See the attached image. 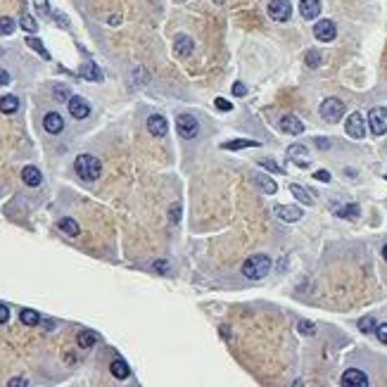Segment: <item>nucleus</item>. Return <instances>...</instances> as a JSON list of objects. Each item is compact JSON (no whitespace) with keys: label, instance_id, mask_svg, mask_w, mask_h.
Masks as SVG:
<instances>
[{"label":"nucleus","instance_id":"obj_27","mask_svg":"<svg viewBox=\"0 0 387 387\" xmlns=\"http://www.w3.org/2000/svg\"><path fill=\"white\" fill-rule=\"evenodd\" d=\"M240 147H259V143H256V140H245V138L224 143V150H240Z\"/></svg>","mask_w":387,"mask_h":387},{"label":"nucleus","instance_id":"obj_17","mask_svg":"<svg viewBox=\"0 0 387 387\" xmlns=\"http://www.w3.org/2000/svg\"><path fill=\"white\" fill-rule=\"evenodd\" d=\"M109 371H112V375H114L116 380H126L128 375H131L128 364H126V361H121V359H114V361L109 364Z\"/></svg>","mask_w":387,"mask_h":387},{"label":"nucleus","instance_id":"obj_34","mask_svg":"<svg viewBox=\"0 0 387 387\" xmlns=\"http://www.w3.org/2000/svg\"><path fill=\"white\" fill-rule=\"evenodd\" d=\"M297 333H302V335H316V325L311 323V321H299V323H297Z\"/></svg>","mask_w":387,"mask_h":387},{"label":"nucleus","instance_id":"obj_12","mask_svg":"<svg viewBox=\"0 0 387 387\" xmlns=\"http://www.w3.org/2000/svg\"><path fill=\"white\" fill-rule=\"evenodd\" d=\"M43 128H46L50 136H57V133L64 131V119L57 112H48L46 116H43Z\"/></svg>","mask_w":387,"mask_h":387},{"label":"nucleus","instance_id":"obj_24","mask_svg":"<svg viewBox=\"0 0 387 387\" xmlns=\"http://www.w3.org/2000/svg\"><path fill=\"white\" fill-rule=\"evenodd\" d=\"M57 226H60V231L67 233V235H71V238H76L78 233H81V228H78V224L74 221V219H62Z\"/></svg>","mask_w":387,"mask_h":387},{"label":"nucleus","instance_id":"obj_36","mask_svg":"<svg viewBox=\"0 0 387 387\" xmlns=\"http://www.w3.org/2000/svg\"><path fill=\"white\" fill-rule=\"evenodd\" d=\"M181 209H183V207H181L178 202H174V204L169 207V219H171V224H178V221H181Z\"/></svg>","mask_w":387,"mask_h":387},{"label":"nucleus","instance_id":"obj_30","mask_svg":"<svg viewBox=\"0 0 387 387\" xmlns=\"http://www.w3.org/2000/svg\"><path fill=\"white\" fill-rule=\"evenodd\" d=\"M361 209H359V204H345V209H337V217L342 219H359Z\"/></svg>","mask_w":387,"mask_h":387},{"label":"nucleus","instance_id":"obj_35","mask_svg":"<svg viewBox=\"0 0 387 387\" xmlns=\"http://www.w3.org/2000/svg\"><path fill=\"white\" fill-rule=\"evenodd\" d=\"M259 166H264V169H269V171H273V174H285V169H280L278 164L273 162V159H259Z\"/></svg>","mask_w":387,"mask_h":387},{"label":"nucleus","instance_id":"obj_2","mask_svg":"<svg viewBox=\"0 0 387 387\" xmlns=\"http://www.w3.org/2000/svg\"><path fill=\"white\" fill-rule=\"evenodd\" d=\"M271 271V259L266 254H254L242 264V276L249 280H259Z\"/></svg>","mask_w":387,"mask_h":387},{"label":"nucleus","instance_id":"obj_19","mask_svg":"<svg viewBox=\"0 0 387 387\" xmlns=\"http://www.w3.org/2000/svg\"><path fill=\"white\" fill-rule=\"evenodd\" d=\"M81 76L85 81H102V71L98 69V64L85 62V64H81Z\"/></svg>","mask_w":387,"mask_h":387},{"label":"nucleus","instance_id":"obj_4","mask_svg":"<svg viewBox=\"0 0 387 387\" xmlns=\"http://www.w3.org/2000/svg\"><path fill=\"white\" fill-rule=\"evenodd\" d=\"M176 128H178V136L186 140L197 138V133H200V124H197V119L193 114H178Z\"/></svg>","mask_w":387,"mask_h":387},{"label":"nucleus","instance_id":"obj_13","mask_svg":"<svg viewBox=\"0 0 387 387\" xmlns=\"http://www.w3.org/2000/svg\"><path fill=\"white\" fill-rule=\"evenodd\" d=\"M193 38L190 36H186V33H178L176 40H174V53L178 55V57H188V55H193Z\"/></svg>","mask_w":387,"mask_h":387},{"label":"nucleus","instance_id":"obj_39","mask_svg":"<svg viewBox=\"0 0 387 387\" xmlns=\"http://www.w3.org/2000/svg\"><path fill=\"white\" fill-rule=\"evenodd\" d=\"M214 105H217V109H221V112H233V105L228 100H224V98H217Z\"/></svg>","mask_w":387,"mask_h":387},{"label":"nucleus","instance_id":"obj_23","mask_svg":"<svg viewBox=\"0 0 387 387\" xmlns=\"http://www.w3.org/2000/svg\"><path fill=\"white\" fill-rule=\"evenodd\" d=\"M76 342H78V347L88 349V347H93L95 342H98V335H95L93 330H81V333L76 335Z\"/></svg>","mask_w":387,"mask_h":387},{"label":"nucleus","instance_id":"obj_15","mask_svg":"<svg viewBox=\"0 0 387 387\" xmlns=\"http://www.w3.org/2000/svg\"><path fill=\"white\" fill-rule=\"evenodd\" d=\"M299 15L304 19H316L321 15V0H299Z\"/></svg>","mask_w":387,"mask_h":387},{"label":"nucleus","instance_id":"obj_7","mask_svg":"<svg viewBox=\"0 0 387 387\" xmlns=\"http://www.w3.org/2000/svg\"><path fill=\"white\" fill-rule=\"evenodd\" d=\"M314 36H316L318 40H323V43L335 40V36H337L335 22H330V19H318V22L314 24Z\"/></svg>","mask_w":387,"mask_h":387},{"label":"nucleus","instance_id":"obj_28","mask_svg":"<svg viewBox=\"0 0 387 387\" xmlns=\"http://www.w3.org/2000/svg\"><path fill=\"white\" fill-rule=\"evenodd\" d=\"M304 62H307V67L316 69V67H321L323 57H321V53H318V50H307V55H304Z\"/></svg>","mask_w":387,"mask_h":387},{"label":"nucleus","instance_id":"obj_38","mask_svg":"<svg viewBox=\"0 0 387 387\" xmlns=\"http://www.w3.org/2000/svg\"><path fill=\"white\" fill-rule=\"evenodd\" d=\"M375 335H378V340L382 342V345H387V323L375 325Z\"/></svg>","mask_w":387,"mask_h":387},{"label":"nucleus","instance_id":"obj_20","mask_svg":"<svg viewBox=\"0 0 387 387\" xmlns=\"http://www.w3.org/2000/svg\"><path fill=\"white\" fill-rule=\"evenodd\" d=\"M290 193L297 197V202H302L304 207H309V204H314V197H311L309 193H307V188H302L299 183H292L290 186Z\"/></svg>","mask_w":387,"mask_h":387},{"label":"nucleus","instance_id":"obj_22","mask_svg":"<svg viewBox=\"0 0 387 387\" xmlns=\"http://www.w3.org/2000/svg\"><path fill=\"white\" fill-rule=\"evenodd\" d=\"M287 155H290V159H294V162L299 164V166H307V159H302V155L307 157V147L304 145H290L287 147Z\"/></svg>","mask_w":387,"mask_h":387},{"label":"nucleus","instance_id":"obj_3","mask_svg":"<svg viewBox=\"0 0 387 387\" xmlns=\"http://www.w3.org/2000/svg\"><path fill=\"white\" fill-rule=\"evenodd\" d=\"M321 116H323L328 124H337L342 116H345V102L340 100V98H325L323 102H321Z\"/></svg>","mask_w":387,"mask_h":387},{"label":"nucleus","instance_id":"obj_25","mask_svg":"<svg viewBox=\"0 0 387 387\" xmlns=\"http://www.w3.org/2000/svg\"><path fill=\"white\" fill-rule=\"evenodd\" d=\"M19 321H22L24 325H38L40 323V314L38 311H33V309H22Z\"/></svg>","mask_w":387,"mask_h":387},{"label":"nucleus","instance_id":"obj_37","mask_svg":"<svg viewBox=\"0 0 387 387\" xmlns=\"http://www.w3.org/2000/svg\"><path fill=\"white\" fill-rule=\"evenodd\" d=\"M33 5H36V10H38L40 17L50 15V5H48V0H33Z\"/></svg>","mask_w":387,"mask_h":387},{"label":"nucleus","instance_id":"obj_26","mask_svg":"<svg viewBox=\"0 0 387 387\" xmlns=\"http://www.w3.org/2000/svg\"><path fill=\"white\" fill-rule=\"evenodd\" d=\"M26 46L31 48V50H36V53H38L43 60H50V53H48L46 46H43V43H40L36 36H26Z\"/></svg>","mask_w":387,"mask_h":387},{"label":"nucleus","instance_id":"obj_47","mask_svg":"<svg viewBox=\"0 0 387 387\" xmlns=\"http://www.w3.org/2000/svg\"><path fill=\"white\" fill-rule=\"evenodd\" d=\"M316 145L321 147V150H328V147H330V140H325V138H316Z\"/></svg>","mask_w":387,"mask_h":387},{"label":"nucleus","instance_id":"obj_9","mask_svg":"<svg viewBox=\"0 0 387 387\" xmlns=\"http://www.w3.org/2000/svg\"><path fill=\"white\" fill-rule=\"evenodd\" d=\"M345 387H368V375L359 368H349V371L342 373V380H340Z\"/></svg>","mask_w":387,"mask_h":387},{"label":"nucleus","instance_id":"obj_11","mask_svg":"<svg viewBox=\"0 0 387 387\" xmlns=\"http://www.w3.org/2000/svg\"><path fill=\"white\" fill-rule=\"evenodd\" d=\"M69 112L74 119H85V116L91 114V105L81 95H74V98H69Z\"/></svg>","mask_w":387,"mask_h":387},{"label":"nucleus","instance_id":"obj_32","mask_svg":"<svg viewBox=\"0 0 387 387\" xmlns=\"http://www.w3.org/2000/svg\"><path fill=\"white\" fill-rule=\"evenodd\" d=\"M375 318H371V316H366V318H361V321H359V330H361V333H373V330H375Z\"/></svg>","mask_w":387,"mask_h":387},{"label":"nucleus","instance_id":"obj_6","mask_svg":"<svg viewBox=\"0 0 387 387\" xmlns=\"http://www.w3.org/2000/svg\"><path fill=\"white\" fill-rule=\"evenodd\" d=\"M368 126L375 136H385L387 133V109L385 107H373L368 112Z\"/></svg>","mask_w":387,"mask_h":387},{"label":"nucleus","instance_id":"obj_49","mask_svg":"<svg viewBox=\"0 0 387 387\" xmlns=\"http://www.w3.org/2000/svg\"><path fill=\"white\" fill-rule=\"evenodd\" d=\"M382 259H385V262H387V245H385V247H382Z\"/></svg>","mask_w":387,"mask_h":387},{"label":"nucleus","instance_id":"obj_45","mask_svg":"<svg viewBox=\"0 0 387 387\" xmlns=\"http://www.w3.org/2000/svg\"><path fill=\"white\" fill-rule=\"evenodd\" d=\"M155 271H159V273H166V271H169V264H166V262H162V259H159V262H155Z\"/></svg>","mask_w":387,"mask_h":387},{"label":"nucleus","instance_id":"obj_31","mask_svg":"<svg viewBox=\"0 0 387 387\" xmlns=\"http://www.w3.org/2000/svg\"><path fill=\"white\" fill-rule=\"evenodd\" d=\"M19 24H22V29L26 33H36V31H38V24H36V19H33V17H29V15L22 17V22H19Z\"/></svg>","mask_w":387,"mask_h":387},{"label":"nucleus","instance_id":"obj_5","mask_svg":"<svg viewBox=\"0 0 387 387\" xmlns=\"http://www.w3.org/2000/svg\"><path fill=\"white\" fill-rule=\"evenodd\" d=\"M269 17L273 22H287L292 17V3L290 0H271L269 3Z\"/></svg>","mask_w":387,"mask_h":387},{"label":"nucleus","instance_id":"obj_40","mask_svg":"<svg viewBox=\"0 0 387 387\" xmlns=\"http://www.w3.org/2000/svg\"><path fill=\"white\" fill-rule=\"evenodd\" d=\"M233 95H235V98H242V95H247V85L240 83V81H238V83H233Z\"/></svg>","mask_w":387,"mask_h":387},{"label":"nucleus","instance_id":"obj_44","mask_svg":"<svg viewBox=\"0 0 387 387\" xmlns=\"http://www.w3.org/2000/svg\"><path fill=\"white\" fill-rule=\"evenodd\" d=\"M314 178H316V181H323V183H328V181H330V174H328V171H316V174H314Z\"/></svg>","mask_w":387,"mask_h":387},{"label":"nucleus","instance_id":"obj_42","mask_svg":"<svg viewBox=\"0 0 387 387\" xmlns=\"http://www.w3.org/2000/svg\"><path fill=\"white\" fill-rule=\"evenodd\" d=\"M10 321V309L5 304H0V323H8Z\"/></svg>","mask_w":387,"mask_h":387},{"label":"nucleus","instance_id":"obj_50","mask_svg":"<svg viewBox=\"0 0 387 387\" xmlns=\"http://www.w3.org/2000/svg\"><path fill=\"white\" fill-rule=\"evenodd\" d=\"M385 181H387V176H385Z\"/></svg>","mask_w":387,"mask_h":387},{"label":"nucleus","instance_id":"obj_33","mask_svg":"<svg viewBox=\"0 0 387 387\" xmlns=\"http://www.w3.org/2000/svg\"><path fill=\"white\" fill-rule=\"evenodd\" d=\"M12 31H15V22H12V17H0V33L10 36Z\"/></svg>","mask_w":387,"mask_h":387},{"label":"nucleus","instance_id":"obj_8","mask_svg":"<svg viewBox=\"0 0 387 387\" xmlns=\"http://www.w3.org/2000/svg\"><path fill=\"white\" fill-rule=\"evenodd\" d=\"M345 128H347V133L352 136V138L361 140V138L366 136V121H364V116L359 114V112L349 114V116H347V124H345Z\"/></svg>","mask_w":387,"mask_h":387},{"label":"nucleus","instance_id":"obj_16","mask_svg":"<svg viewBox=\"0 0 387 387\" xmlns=\"http://www.w3.org/2000/svg\"><path fill=\"white\" fill-rule=\"evenodd\" d=\"M147 131L152 133V136H157V138H162L164 133H166V119L162 114H152L147 119Z\"/></svg>","mask_w":387,"mask_h":387},{"label":"nucleus","instance_id":"obj_48","mask_svg":"<svg viewBox=\"0 0 387 387\" xmlns=\"http://www.w3.org/2000/svg\"><path fill=\"white\" fill-rule=\"evenodd\" d=\"M55 22L60 24V26H67V19H62V15H60V12H57V15H55Z\"/></svg>","mask_w":387,"mask_h":387},{"label":"nucleus","instance_id":"obj_10","mask_svg":"<svg viewBox=\"0 0 387 387\" xmlns=\"http://www.w3.org/2000/svg\"><path fill=\"white\" fill-rule=\"evenodd\" d=\"M276 217L280 219V221H285V224H292V221H299V219L304 217V211L299 209V207H290V204H278L276 207Z\"/></svg>","mask_w":387,"mask_h":387},{"label":"nucleus","instance_id":"obj_21","mask_svg":"<svg viewBox=\"0 0 387 387\" xmlns=\"http://www.w3.org/2000/svg\"><path fill=\"white\" fill-rule=\"evenodd\" d=\"M17 109H19V100L15 95H3L0 98V112L3 114H15Z\"/></svg>","mask_w":387,"mask_h":387},{"label":"nucleus","instance_id":"obj_18","mask_svg":"<svg viewBox=\"0 0 387 387\" xmlns=\"http://www.w3.org/2000/svg\"><path fill=\"white\" fill-rule=\"evenodd\" d=\"M22 181L26 183V186H40V181H43V176H40V171L36 169V166H26V169H22Z\"/></svg>","mask_w":387,"mask_h":387},{"label":"nucleus","instance_id":"obj_1","mask_svg":"<svg viewBox=\"0 0 387 387\" xmlns=\"http://www.w3.org/2000/svg\"><path fill=\"white\" fill-rule=\"evenodd\" d=\"M74 169H76L78 178H83V181H98L102 176V162L93 155H78Z\"/></svg>","mask_w":387,"mask_h":387},{"label":"nucleus","instance_id":"obj_46","mask_svg":"<svg viewBox=\"0 0 387 387\" xmlns=\"http://www.w3.org/2000/svg\"><path fill=\"white\" fill-rule=\"evenodd\" d=\"M10 83V74L5 69H0V85H8Z\"/></svg>","mask_w":387,"mask_h":387},{"label":"nucleus","instance_id":"obj_29","mask_svg":"<svg viewBox=\"0 0 387 387\" xmlns=\"http://www.w3.org/2000/svg\"><path fill=\"white\" fill-rule=\"evenodd\" d=\"M256 183H259V188H262V190H264V193H266V195H273V193H276V190H278V186L273 183L271 178L262 176V174L256 176Z\"/></svg>","mask_w":387,"mask_h":387},{"label":"nucleus","instance_id":"obj_14","mask_svg":"<svg viewBox=\"0 0 387 387\" xmlns=\"http://www.w3.org/2000/svg\"><path fill=\"white\" fill-rule=\"evenodd\" d=\"M280 131L290 133V136H299V133H304V124L294 114H285L280 119Z\"/></svg>","mask_w":387,"mask_h":387},{"label":"nucleus","instance_id":"obj_41","mask_svg":"<svg viewBox=\"0 0 387 387\" xmlns=\"http://www.w3.org/2000/svg\"><path fill=\"white\" fill-rule=\"evenodd\" d=\"M55 91H57V93H55L57 100H69V91H67L64 85H55Z\"/></svg>","mask_w":387,"mask_h":387},{"label":"nucleus","instance_id":"obj_43","mask_svg":"<svg viewBox=\"0 0 387 387\" xmlns=\"http://www.w3.org/2000/svg\"><path fill=\"white\" fill-rule=\"evenodd\" d=\"M8 385L10 387H26V385H29V380H26V378H15V380H10Z\"/></svg>","mask_w":387,"mask_h":387}]
</instances>
